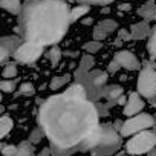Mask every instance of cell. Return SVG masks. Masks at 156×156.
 I'll return each mask as SVG.
<instances>
[{"label":"cell","instance_id":"1","mask_svg":"<svg viewBox=\"0 0 156 156\" xmlns=\"http://www.w3.org/2000/svg\"><path fill=\"white\" fill-rule=\"evenodd\" d=\"M38 126L49 139L54 156L94 150L101 133L98 107L78 83L43 101Z\"/></svg>","mask_w":156,"mask_h":156},{"label":"cell","instance_id":"2","mask_svg":"<svg viewBox=\"0 0 156 156\" xmlns=\"http://www.w3.org/2000/svg\"><path fill=\"white\" fill-rule=\"evenodd\" d=\"M70 23V8L66 0H26L19 12L22 38L43 48L58 43Z\"/></svg>","mask_w":156,"mask_h":156},{"label":"cell","instance_id":"3","mask_svg":"<svg viewBox=\"0 0 156 156\" xmlns=\"http://www.w3.org/2000/svg\"><path fill=\"white\" fill-rule=\"evenodd\" d=\"M109 73L103 72V70H89L84 73H75V83L81 84L89 97V100H92L94 103H98L100 100H103V92L107 83Z\"/></svg>","mask_w":156,"mask_h":156},{"label":"cell","instance_id":"4","mask_svg":"<svg viewBox=\"0 0 156 156\" xmlns=\"http://www.w3.org/2000/svg\"><path fill=\"white\" fill-rule=\"evenodd\" d=\"M121 145V135L110 124H101V133L97 145L94 147V154L97 156H110Z\"/></svg>","mask_w":156,"mask_h":156},{"label":"cell","instance_id":"5","mask_svg":"<svg viewBox=\"0 0 156 156\" xmlns=\"http://www.w3.org/2000/svg\"><path fill=\"white\" fill-rule=\"evenodd\" d=\"M156 147V133L151 130H142L132 135V139L126 144V148L130 154H144Z\"/></svg>","mask_w":156,"mask_h":156},{"label":"cell","instance_id":"6","mask_svg":"<svg viewBox=\"0 0 156 156\" xmlns=\"http://www.w3.org/2000/svg\"><path fill=\"white\" fill-rule=\"evenodd\" d=\"M154 124V118L148 113H136L133 116H129L127 121H124V124L119 129V135L121 136H132L138 132L147 130Z\"/></svg>","mask_w":156,"mask_h":156},{"label":"cell","instance_id":"7","mask_svg":"<svg viewBox=\"0 0 156 156\" xmlns=\"http://www.w3.org/2000/svg\"><path fill=\"white\" fill-rule=\"evenodd\" d=\"M138 94L147 100L156 97V70L153 66L147 64L138 76Z\"/></svg>","mask_w":156,"mask_h":156},{"label":"cell","instance_id":"8","mask_svg":"<svg viewBox=\"0 0 156 156\" xmlns=\"http://www.w3.org/2000/svg\"><path fill=\"white\" fill-rule=\"evenodd\" d=\"M43 55V46L40 44H35L32 41H22L19 44V48L14 51L12 57L17 63L20 64H31V63H35L40 57Z\"/></svg>","mask_w":156,"mask_h":156},{"label":"cell","instance_id":"9","mask_svg":"<svg viewBox=\"0 0 156 156\" xmlns=\"http://www.w3.org/2000/svg\"><path fill=\"white\" fill-rule=\"evenodd\" d=\"M113 60L124 69L127 70H139L141 69V63L136 58L135 54H132L130 51H118L113 57Z\"/></svg>","mask_w":156,"mask_h":156},{"label":"cell","instance_id":"10","mask_svg":"<svg viewBox=\"0 0 156 156\" xmlns=\"http://www.w3.org/2000/svg\"><path fill=\"white\" fill-rule=\"evenodd\" d=\"M144 106L145 104H144V100L141 98V95L133 92V94L129 95V98H127V101L124 104V115L126 116H133V115L142 112Z\"/></svg>","mask_w":156,"mask_h":156},{"label":"cell","instance_id":"11","mask_svg":"<svg viewBox=\"0 0 156 156\" xmlns=\"http://www.w3.org/2000/svg\"><path fill=\"white\" fill-rule=\"evenodd\" d=\"M118 28V23L115 20H103L100 22L95 29H94V40H98V41H103L104 38H107L109 34H112L115 29Z\"/></svg>","mask_w":156,"mask_h":156},{"label":"cell","instance_id":"12","mask_svg":"<svg viewBox=\"0 0 156 156\" xmlns=\"http://www.w3.org/2000/svg\"><path fill=\"white\" fill-rule=\"evenodd\" d=\"M122 95V87L121 86H116V84H112V86H106L104 87V92H103V100H106L107 103L104 104L107 109L115 106L118 98Z\"/></svg>","mask_w":156,"mask_h":156},{"label":"cell","instance_id":"13","mask_svg":"<svg viewBox=\"0 0 156 156\" xmlns=\"http://www.w3.org/2000/svg\"><path fill=\"white\" fill-rule=\"evenodd\" d=\"M150 35V26L147 22H139L135 23L130 29V37L132 40H144Z\"/></svg>","mask_w":156,"mask_h":156},{"label":"cell","instance_id":"14","mask_svg":"<svg viewBox=\"0 0 156 156\" xmlns=\"http://www.w3.org/2000/svg\"><path fill=\"white\" fill-rule=\"evenodd\" d=\"M22 43V38L17 35H6V37H0V46H3L6 51H9V54L12 55L14 51L19 48V44Z\"/></svg>","mask_w":156,"mask_h":156},{"label":"cell","instance_id":"15","mask_svg":"<svg viewBox=\"0 0 156 156\" xmlns=\"http://www.w3.org/2000/svg\"><path fill=\"white\" fill-rule=\"evenodd\" d=\"M0 8H3L9 14H17L19 16L20 8H22V2L20 0H0Z\"/></svg>","mask_w":156,"mask_h":156},{"label":"cell","instance_id":"16","mask_svg":"<svg viewBox=\"0 0 156 156\" xmlns=\"http://www.w3.org/2000/svg\"><path fill=\"white\" fill-rule=\"evenodd\" d=\"M154 12H156V5H154L153 2H147V3H144V5L138 9V14H139L142 19H145V22L151 20L153 16H154Z\"/></svg>","mask_w":156,"mask_h":156},{"label":"cell","instance_id":"17","mask_svg":"<svg viewBox=\"0 0 156 156\" xmlns=\"http://www.w3.org/2000/svg\"><path fill=\"white\" fill-rule=\"evenodd\" d=\"M94 64H95L94 57H92L90 54H89V55H84V57H81L80 64H78V67H76L75 73H84V72H89V70L94 67Z\"/></svg>","mask_w":156,"mask_h":156},{"label":"cell","instance_id":"18","mask_svg":"<svg viewBox=\"0 0 156 156\" xmlns=\"http://www.w3.org/2000/svg\"><path fill=\"white\" fill-rule=\"evenodd\" d=\"M14 156H34V147L29 141H23L17 145V151Z\"/></svg>","mask_w":156,"mask_h":156},{"label":"cell","instance_id":"19","mask_svg":"<svg viewBox=\"0 0 156 156\" xmlns=\"http://www.w3.org/2000/svg\"><path fill=\"white\" fill-rule=\"evenodd\" d=\"M17 84H19V78L17 76L16 78H6V80L0 81V90L6 92V94H11V92L16 90Z\"/></svg>","mask_w":156,"mask_h":156},{"label":"cell","instance_id":"20","mask_svg":"<svg viewBox=\"0 0 156 156\" xmlns=\"http://www.w3.org/2000/svg\"><path fill=\"white\" fill-rule=\"evenodd\" d=\"M12 129V119L9 116H0V139L5 138Z\"/></svg>","mask_w":156,"mask_h":156},{"label":"cell","instance_id":"21","mask_svg":"<svg viewBox=\"0 0 156 156\" xmlns=\"http://www.w3.org/2000/svg\"><path fill=\"white\" fill-rule=\"evenodd\" d=\"M69 81H70V75L55 76V78H52V81H51V89H52V90H58L60 87H63V86L67 84Z\"/></svg>","mask_w":156,"mask_h":156},{"label":"cell","instance_id":"22","mask_svg":"<svg viewBox=\"0 0 156 156\" xmlns=\"http://www.w3.org/2000/svg\"><path fill=\"white\" fill-rule=\"evenodd\" d=\"M89 12V6L87 5H81V6H76V8H73V9H70V22L73 23V22H76L80 17H83V16H86Z\"/></svg>","mask_w":156,"mask_h":156},{"label":"cell","instance_id":"23","mask_svg":"<svg viewBox=\"0 0 156 156\" xmlns=\"http://www.w3.org/2000/svg\"><path fill=\"white\" fill-rule=\"evenodd\" d=\"M61 55H63V54H61L60 48H51L48 57H49V61H51L52 67H57V66L60 64V61H61Z\"/></svg>","mask_w":156,"mask_h":156},{"label":"cell","instance_id":"24","mask_svg":"<svg viewBox=\"0 0 156 156\" xmlns=\"http://www.w3.org/2000/svg\"><path fill=\"white\" fill-rule=\"evenodd\" d=\"M83 48H84V51H86V52H89V54H97L98 51H101L103 43H101V41H98V40H92V41H87Z\"/></svg>","mask_w":156,"mask_h":156},{"label":"cell","instance_id":"25","mask_svg":"<svg viewBox=\"0 0 156 156\" xmlns=\"http://www.w3.org/2000/svg\"><path fill=\"white\" fill-rule=\"evenodd\" d=\"M147 49L151 55L156 57V26L153 28V31H150L148 35V43H147Z\"/></svg>","mask_w":156,"mask_h":156},{"label":"cell","instance_id":"26","mask_svg":"<svg viewBox=\"0 0 156 156\" xmlns=\"http://www.w3.org/2000/svg\"><path fill=\"white\" fill-rule=\"evenodd\" d=\"M17 73H19V70H17L16 63H9V64H6L5 69L2 70V75H3L5 78H16Z\"/></svg>","mask_w":156,"mask_h":156},{"label":"cell","instance_id":"27","mask_svg":"<svg viewBox=\"0 0 156 156\" xmlns=\"http://www.w3.org/2000/svg\"><path fill=\"white\" fill-rule=\"evenodd\" d=\"M35 94V89L31 83H23L20 84V89H19V95H23V97H31Z\"/></svg>","mask_w":156,"mask_h":156},{"label":"cell","instance_id":"28","mask_svg":"<svg viewBox=\"0 0 156 156\" xmlns=\"http://www.w3.org/2000/svg\"><path fill=\"white\" fill-rule=\"evenodd\" d=\"M0 151H2L3 156H14L16 151H17V145H11V144H8V145H2Z\"/></svg>","mask_w":156,"mask_h":156},{"label":"cell","instance_id":"29","mask_svg":"<svg viewBox=\"0 0 156 156\" xmlns=\"http://www.w3.org/2000/svg\"><path fill=\"white\" fill-rule=\"evenodd\" d=\"M43 136H44V135H43L41 129H35V130H32V133H31V136H29V142H31V144H37V142H40V139H41Z\"/></svg>","mask_w":156,"mask_h":156},{"label":"cell","instance_id":"30","mask_svg":"<svg viewBox=\"0 0 156 156\" xmlns=\"http://www.w3.org/2000/svg\"><path fill=\"white\" fill-rule=\"evenodd\" d=\"M78 2L90 3V5H109V3H112V2H113V0H78Z\"/></svg>","mask_w":156,"mask_h":156},{"label":"cell","instance_id":"31","mask_svg":"<svg viewBox=\"0 0 156 156\" xmlns=\"http://www.w3.org/2000/svg\"><path fill=\"white\" fill-rule=\"evenodd\" d=\"M8 57H11V54H9V51H6L3 46H0V64H2Z\"/></svg>","mask_w":156,"mask_h":156},{"label":"cell","instance_id":"32","mask_svg":"<svg viewBox=\"0 0 156 156\" xmlns=\"http://www.w3.org/2000/svg\"><path fill=\"white\" fill-rule=\"evenodd\" d=\"M119 69H121V66H119V64H118L115 60H112V61H110V64H109V69H107V72H109V73H113V72H118Z\"/></svg>","mask_w":156,"mask_h":156},{"label":"cell","instance_id":"33","mask_svg":"<svg viewBox=\"0 0 156 156\" xmlns=\"http://www.w3.org/2000/svg\"><path fill=\"white\" fill-rule=\"evenodd\" d=\"M118 37H119V40H121V41H127V40H132V37H130V32H127L126 29H121V31H119V35H118Z\"/></svg>","mask_w":156,"mask_h":156},{"label":"cell","instance_id":"34","mask_svg":"<svg viewBox=\"0 0 156 156\" xmlns=\"http://www.w3.org/2000/svg\"><path fill=\"white\" fill-rule=\"evenodd\" d=\"M49 154H51V148H48V147H46V148H43V150H41V153H40L38 156H49Z\"/></svg>","mask_w":156,"mask_h":156},{"label":"cell","instance_id":"35","mask_svg":"<svg viewBox=\"0 0 156 156\" xmlns=\"http://www.w3.org/2000/svg\"><path fill=\"white\" fill-rule=\"evenodd\" d=\"M148 156H156V150H154V148H151V150L148 151Z\"/></svg>","mask_w":156,"mask_h":156},{"label":"cell","instance_id":"36","mask_svg":"<svg viewBox=\"0 0 156 156\" xmlns=\"http://www.w3.org/2000/svg\"><path fill=\"white\" fill-rule=\"evenodd\" d=\"M66 54H67L69 57H76V55H78L76 52H70V51H69V52H66Z\"/></svg>","mask_w":156,"mask_h":156},{"label":"cell","instance_id":"37","mask_svg":"<svg viewBox=\"0 0 156 156\" xmlns=\"http://www.w3.org/2000/svg\"><path fill=\"white\" fill-rule=\"evenodd\" d=\"M153 19H154V20H156V12H154V16H153Z\"/></svg>","mask_w":156,"mask_h":156},{"label":"cell","instance_id":"38","mask_svg":"<svg viewBox=\"0 0 156 156\" xmlns=\"http://www.w3.org/2000/svg\"><path fill=\"white\" fill-rule=\"evenodd\" d=\"M0 101H2V95H0Z\"/></svg>","mask_w":156,"mask_h":156},{"label":"cell","instance_id":"39","mask_svg":"<svg viewBox=\"0 0 156 156\" xmlns=\"http://www.w3.org/2000/svg\"><path fill=\"white\" fill-rule=\"evenodd\" d=\"M0 148H2V144H0Z\"/></svg>","mask_w":156,"mask_h":156}]
</instances>
